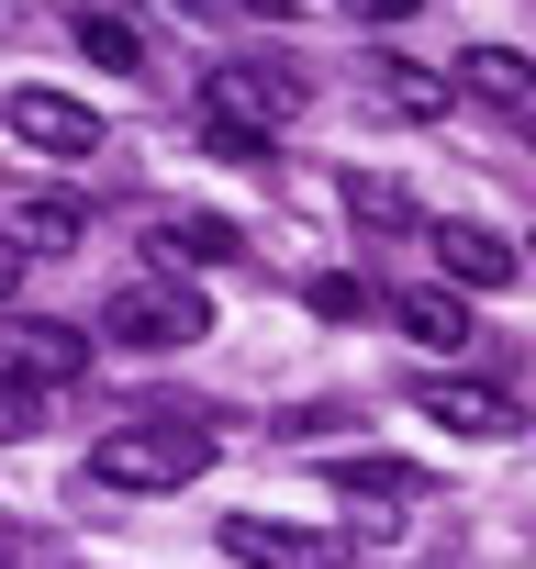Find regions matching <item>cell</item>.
<instances>
[{"label": "cell", "instance_id": "1", "mask_svg": "<svg viewBox=\"0 0 536 569\" xmlns=\"http://www.w3.org/2000/svg\"><path fill=\"white\" fill-rule=\"evenodd\" d=\"M201 469H212V425H190V413H135V425H112L90 447V480L101 491H179Z\"/></svg>", "mask_w": 536, "mask_h": 569}, {"label": "cell", "instance_id": "2", "mask_svg": "<svg viewBox=\"0 0 536 569\" xmlns=\"http://www.w3.org/2000/svg\"><path fill=\"white\" fill-rule=\"evenodd\" d=\"M291 112H302V79L268 68V57H235V68L201 79V134H246V146H268Z\"/></svg>", "mask_w": 536, "mask_h": 569}, {"label": "cell", "instance_id": "3", "mask_svg": "<svg viewBox=\"0 0 536 569\" xmlns=\"http://www.w3.org/2000/svg\"><path fill=\"white\" fill-rule=\"evenodd\" d=\"M101 336L135 347V358H157V347H201V336H212V302L190 291V279H135V291L101 302Z\"/></svg>", "mask_w": 536, "mask_h": 569}, {"label": "cell", "instance_id": "4", "mask_svg": "<svg viewBox=\"0 0 536 569\" xmlns=\"http://www.w3.org/2000/svg\"><path fill=\"white\" fill-rule=\"evenodd\" d=\"M224 558L246 569H347L358 547L336 525H280V513H224Z\"/></svg>", "mask_w": 536, "mask_h": 569}, {"label": "cell", "instance_id": "5", "mask_svg": "<svg viewBox=\"0 0 536 569\" xmlns=\"http://www.w3.org/2000/svg\"><path fill=\"white\" fill-rule=\"evenodd\" d=\"M0 380H23V391L90 380V336L79 325H46V313H0Z\"/></svg>", "mask_w": 536, "mask_h": 569}, {"label": "cell", "instance_id": "6", "mask_svg": "<svg viewBox=\"0 0 536 569\" xmlns=\"http://www.w3.org/2000/svg\"><path fill=\"white\" fill-rule=\"evenodd\" d=\"M0 123H12L34 157H101V112L68 101V90H12V101H0Z\"/></svg>", "mask_w": 536, "mask_h": 569}, {"label": "cell", "instance_id": "7", "mask_svg": "<svg viewBox=\"0 0 536 569\" xmlns=\"http://www.w3.org/2000/svg\"><path fill=\"white\" fill-rule=\"evenodd\" d=\"M414 413H425V425H447V436H514V425H525V402H514V391H492V380H425V391H414Z\"/></svg>", "mask_w": 536, "mask_h": 569}, {"label": "cell", "instance_id": "8", "mask_svg": "<svg viewBox=\"0 0 536 569\" xmlns=\"http://www.w3.org/2000/svg\"><path fill=\"white\" fill-rule=\"evenodd\" d=\"M146 257H157V279H168V268H224V257H246V234H235L224 212H168V223L146 234Z\"/></svg>", "mask_w": 536, "mask_h": 569}, {"label": "cell", "instance_id": "9", "mask_svg": "<svg viewBox=\"0 0 536 569\" xmlns=\"http://www.w3.org/2000/svg\"><path fill=\"white\" fill-rule=\"evenodd\" d=\"M447 79H458L469 101H492V112H525V123H536V57H514V46H469Z\"/></svg>", "mask_w": 536, "mask_h": 569}, {"label": "cell", "instance_id": "10", "mask_svg": "<svg viewBox=\"0 0 536 569\" xmlns=\"http://www.w3.org/2000/svg\"><path fill=\"white\" fill-rule=\"evenodd\" d=\"M425 246H436V268L458 279V291H503V279H514V246H503L492 223H436Z\"/></svg>", "mask_w": 536, "mask_h": 569}, {"label": "cell", "instance_id": "11", "mask_svg": "<svg viewBox=\"0 0 536 569\" xmlns=\"http://www.w3.org/2000/svg\"><path fill=\"white\" fill-rule=\"evenodd\" d=\"M369 101L403 112V123H436V112L458 101V79H447V68H414V57H369Z\"/></svg>", "mask_w": 536, "mask_h": 569}, {"label": "cell", "instance_id": "12", "mask_svg": "<svg viewBox=\"0 0 536 569\" xmlns=\"http://www.w3.org/2000/svg\"><path fill=\"white\" fill-rule=\"evenodd\" d=\"M391 325H403L414 347H436V358L469 347V302H458V291H391Z\"/></svg>", "mask_w": 536, "mask_h": 569}, {"label": "cell", "instance_id": "13", "mask_svg": "<svg viewBox=\"0 0 536 569\" xmlns=\"http://www.w3.org/2000/svg\"><path fill=\"white\" fill-rule=\"evenodd\" d=\"M325 480H336L347 502H380L369 525H391V502H425V469H403V458H336Z\"/></svg>", "mask_w": 536, "mask_h": 569}, {"label": "cell", "instance_id": "14", "mask_svg": "<svg viewBox=\"0 0 536 569\" xmlns=\"http://www.w3.org/2000/svg\"><path fill=\"white\" fill-rule=\"evenodd\" d=\"M68 34H79V57H90V68H112V79H135V68H146V34H135L123 12H90V0H79V23H68Z\"/></svg>", "mask_w": 536, "mask_h": 569}, {"label": "cell", "instance_id": "15", "mask_svg": "<svg viewBox=\"0 0 536 569\" xmlns=\"http://www.w3.org/2000/svg\"><path fill=\"white\" fill-rule=\"evenodd\" d=\"M79 234H90L79 201H57V190H23L12 201V246H79Z\"/></svg>", "mask_w": 536, "mask_h": 569}, {"label": "cell", "instance_id": "16", "mask_svg": "<svg viewBox=\"0 0 536 569\" xmlns=\"http://www.w3.org/2000/svg\"><path fill=\"white\" fill-rule=\"evenodd\" d=\"M347 212H358V223H380V234H414V201H403V179H358V168H347Z\"/></svg>", "mask_w": 536, "mask_h": 569}, {"label": "cell", "instance_id": "17", "mask_svg": "<svg viewBox=\"0 0 536 569\" xmlns=\"http://www.w3.org/2000/svg\"><path fill=\"white\" fill-rule=\"evenodd\" d=\"M46 425V391H23V380H0V447H23Z\"/></svg>", "mask_w": 536, "mask_h": 569}, {"label": "cell", "instance_id": "18", "mask_svg": "<svg viewBox=\"0 0 536 569\" xmlns=\"http://www.w3.org/2000/svg\"><path fill=\"white\" fill-rule=\"evenodd\" d=\"M314 313H325V325H358V313H369V279H347V268L314 279Z\"/></svg>", "mask_w": 536, "mask_h": 569}, {"label": "cell", "instance_id": "19", "mask_svg": "<svg viewBox=\"0 0 536 569\" xmlns=\"http://www.w3.org/2000/svg\"><path fill=\"white\" fill-rule=\"evenodd\" d=\"M168 12H201V23H291L280 0H168Z\"/></svg>", "mask_w": 536, "mask_h": 569}, {"label": "cell", "instance_id": "20", "mask_svg": "<svg viewBox=\"0 0 536 569\" xmlns=\"http://www.w3.org/2000/svg\"><path fill=\"white\" fill-rule=\"evenodd\" d=\"M347 12H358V23H414L425 0H347Z\"/></svg>", "mask_w": 536, "mask_h": 569}, {"label": "cell", "instance_id": "21", "mask_svg": "<svg viewBox=\"0 0 536 569\" xmlns=\"http://www.w3.org/2000/svg\"><path fill=\"white\" fill-rule=\"evenodd\" d=\"M12 291H23V246L0 234V302H12Z\"/></svg>", "mask_w": 536, "mask_h": 569}]
</instances>
